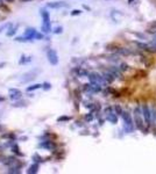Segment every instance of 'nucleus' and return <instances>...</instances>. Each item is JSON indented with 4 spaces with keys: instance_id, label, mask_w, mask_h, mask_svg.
<instances>
[{
    "instance_id": "obj_26",
    "label": "nucleus",
    "mask_w": 156,
    "mask_h": 174,
    "mask_svg": "<svg viewBox=\"0 0 156 174\" xmlns=\"http://www.w3.org/2000/svg\"><path fill=\"white\" fill-rule=\"evenodd\" d=\"M113 109L116 110V114H117L118 116L122 115V112H124V110L121 109V107H120V106H114V107H113Z\"/></svg>"
},
{
    "instance_id": "obj_16",
    "label": "nucleus",
    "mask_w": 156,
    "mask_h": 174,
    "mask_svg": "<svg viewBox=\"0 0 156 174\" xmlns=\"http://www.w3.org/2000/svg\"><path fill=\"white\" fill-rule=\"evenodd\" d=\"M103 77H104L105 81H106L107 84H111V82H112V81H113V80L116 79V77H114V76H113V74H112V73H111L110 71H108V72H105Z\"/></svg>"
},
{
    "instance_id": "obj_37",
    "label": "nucleus",
    "mask_w": 156,
    "mask_h": 174,
    "mask_svg": "<svg viewBox=\"0 0 156 174\" xmlns=\"http://www.w3.org/2000/svg\"><path fill=\"white\" fill-rule=\"evenodd\" d=\"M6 99H5V97H2V95H0V102H4Z\"/></svg>"
},
{
    "instance_id": "obj_36",
    "label": "nucleus",
    "mask_w": 156,
    "mask_h": 174,
    "mask_svg": "<svg viewBox=\"0 0 156 174\" xmlns=\"http://www.w3.org/2000/svg\"><path fill=\"white\" fill-rule=\"evenodd\" d=\"M9 26H11V23H6V24H5V26H1V27H0V33H1V32H2V30H5V29H6V28H8V27H9Z\"/></svg>"
},
{
    "instance_id": "obj_14",
    "label": "nucleus",
    "mask_w": 156,
    "mask_h": 174,
    "mask_svg": "<svg viewBox=\"0 0 156 174\" xmlns=\"http://www.w3.org/2000/svg\"><path fill=\"white\" fill-rule=\"evenodd\" d=\"M39 168H40V164L39 163H34L29 166V168L27 170V173L28 174H36L39 172Z\"/></svg>"
},
{
    "instance_id": "obj_27",
    "label": "nucleus",
    "mask_w": 156,
    "mask_h": 174,
    "mask_svg": "<svg viewBox=\"0 0 156 174\" xmlns=\"http://www.w3.org/2000/svg\"><path fill=\"white\" fill-rule=\"evenodd\" d=\"M42 88H43L44 91H49V90H51V84L46 81V82L42 84Z\"/></svg>"
},
{
    "instance_id": "obj_29",
    "label": "nucleus",
    "mask_w": 156,
    "mask_h": 174,
    "mask_svg": "<svg viewBox=\"0 0 156 174\" xmlns=\"http://www.w3.org/2000/svg\"><path fill=\"white\" fill-rule=\"evenodd\" d=\"M92 120H93V113H92V112L85 115V121H86V122H91Z\"/></svg>"
},
{
    "instance_id": "obj_28",
    "label": "nucleus",
    "mask_w": 156,
    "mask_h": 174,
    "mask_svg": "<svg viewBox=\"0 0 156 174\" xmlns=\"http://www.w3.org/2000/svg\"><path fill=\"white\" fill-rule=\"evenodd\" d=\"M53 33L54 34H56V35H58V34H62L63 33V27L62 26H59V27H56L54 30H53Z\"/></svg>"
},
{
    "instance_id": "obj_21",
    "label": "nucleus",
    "mask_w": 156,
    "mask_h": 174,
    "mask_svg": "<svg viewBox=\"0 0 156 174\" xmlns=\"http://www.w3.org/2000/svg\"><path fill=\"white\" fill-rule=\"evenodd\" d=\"M12 152L14 153V155H23V153L22 152H20V149H19V145L18 144H13L12 145Z\"/></svg>"
},
{
    "instance_id": "obj_19",
    "label": "nucleus",
    "mask_w": 156,
    "mask_h": 174,
    "mask_svg": "<svg viewBox=\"0 0 156 174\" xmlns=\"http://www.w3.org/2000/svg\"><path fill=\"white\" fill-rule=\"evenodd\" d=\"M110 72L116 78L118 77H121V70L119 69V67H114V66H112L111 69H110Z\"/></svg>"
},
{
    "instance_id": "obj_32",
    "label": "nucleus",
    "mask_w": 156,
    "mask_h": 174,
    "mask_svg": "<svg viewBox=\"0 0 156 174\" xmlns=\"http://www.w3.org/2000/svg\"><path fill=\"white\" fill-rule=\"evenodd\" d=\"M71 16H77V15H80L82 14V11L80 9H74V11H71Z\"/></svg>"
},
{
    "instance_id": "obj_9",
    "label": "nucleus",
    "mask_w": 156,
    "mask_h": 174,
    "mask_svg": "<svg viewBox=\"0 0 156 174\" xmlns=\"http://www.w3.org/2000/svg\"><path fill=\"white\" fill-rule=\"evenodd\" d=\"M38 73H39V70L29 71V72H27V73H25V74L22 76V78L20 79V81H21V82H27V81H29V80H33L34 78H36Z\"/></svg>"
},
{
    "instance_id": "obj_5",
    "label": "nucleus",
    "mask_w": 156,
    "mask_h": 174,
    "mask_svg": "<svg viewBox=\"0 0 156 174\" xmlns=\"http://www.w3.org/2000/svg\"><path fill=\"white\" fill-rule=\"evenodd\" d=\"M141 109H142L143 120H144L146 124L149 127V125H150V123H152V110H150V108L148 107V105H142Z\"/></svg>"
},
{
    "instance_id": "obj_20",
    "label": "nucleus",
    "mask_w": 156,
    "mask_h": 174,
    "mask_svg": "<svg viewBox=\"0 0 156 174\" xmlns=\"http://www.w3.org/2000/svg\"><path fill=\"white\" fill-rule=\"evenodd\" d=\"M32 56H26V55H22L21 56V58H20V60H19V65H22V64H26V63H29L30 60H32Z\"/></svg>"
},
{
    "instance_id": "obj_33",
    "label": "nucleus",
    "mask_w": 156,
    "mask_h": 174,
    "mask_svg": "<svg viewBox=\"0 0 156 174\" xmlns=\"http://www.w3.org/2000/svg\"><path fill=\"white\" fill-rule=\"evenodd\" d=\"M128 67H129V66H128L127 64H125V63H121V65H120V67H119V69H120L121 71H127V70H128Z\"/></svg>"
},
{
    "instance_id": "obj_34",
    "label": "nucleus",
    "mask_w": 156,
    "mask_h": 174,
    "mask_svg": "<svg viewBox=\"0 0 156 174\" xmlns=\"http://www.w3.org/2000/svg\"><path fill=\"white\" fill-rule=\"evenodd\" d=\"M35 39H44V33H36Z\"/></svg>"
},
{
    "instance_id": "obj_38",
    "label": "nucleus",
    "mask_w": 156,
    "mask_h": 174,
    "mask_svg": "<svg viewBox=\"0 0 156 174\" xmlns=\"http://www.w3.org/2000/svg\"><path fill=\"white\" fill-rule=\"evenodd\" d=\"M5 65H6V63H0V69H2Z\"/></svg>"
},
{
    "instance_id": "obj_35",
    "label": "nucleus",
    "mask_w": 156,
    "mask_h": 174,
    "mask_svg": "<svg viewBox=\"0 0 156 174\" xmlns=\"http://www.w3.org/2000/svg\"><path fill=\"white\" fill-rule=\"evenodd\" d=\"M2 137H5V138H11V139H15V135H14V134H8V135H4Z\"/></svg>"
},
{
    "instance_id": "obj_12",
    "label": "nucleus",
    "mask_w": 156,
    "mask_h": 174,
    "mask_svg": "<svg viewBox=\"0 0 156 174\" xmlns=\"http://www.w3.org/2000/svg\"><path fill=\"white\" fill-rule=\"evenodd\" d=\"M18 29H19V24H11L9 27H8V30L6 32V36L7 37H12V36H14L15 34H17V32H18Z\"/></svg>"
},
{
    "instance_id": "obj_25",
    "label": "nucleus",
    "mask_w": 156,
    "mask_h": 174,
    "mask_svg": "<svg viewBox=\"0 0 156 174\" xmlns=\"http://www.w3.org/2000/svg\"><path fill=\"white\" fill-rule=\"evenodd\" d=\"M33 160H34V163H43L44 160H43V158L39 155V153H34L33 155Z\"/></svg>"
},
{
    "instance_id": "obj_6",
    "label": "nucleus",
    "mask_w": 156,
    "mask_h": 174,
    "mask_svg": "<svg viewBox=\"0 0 156 174\" xmlns=\"http://www.w3.org/2000/svg\"><path fill=\"white\" fill-rule=\"evenodd\" d=\"M83 90L89 93H99V92H101V85L95 84V82H89V84L84 85Z\"/></svg>"
},
{
    "instance_id": "obj_22",
    "label": "nucleus",
    "mask_w": 156,
    "mask_h": 174,
    "mask_svg": "<svg viewBox=\"0 0 156 174\" xmlns=\"http://www.w3.org/2000/svg\"><path fill=\"white\" fill-rule=\"evenodd\" d=\"M71 120H72L71 116L63 115V116H59L58 118H57V122H58V123H63V122H69V121H71Z\"/></svg>"
},
{
    "instance_id": "obj_1",
    "label": "nucleus",
    "mask_w": 156,
    "mask_h": 174,
    "mask_svg": "<svg viewBox=\"0 0 156 174\" xmlns=\"http://www.w3.org/2000/svg\"><path fill=\"white\" fill-rule=\"evenodd\" d=\"M41 13V16H42V20H43V23H42V33L44 34H50L53 30H51V23H50V15H49V12L44 8H42L40 11Z\"/></svg>"
},
{
    "instance_id": "obj_18",
    "label": "nucleus",
    "mask_w": 156,
    "mask_h": 174,
    "mask_svg": "<svg viewBox=\"0 0 156 174\" xmlns=\"http://www.w3.org/2000/svg\"><path fill=\"white\" fill-rule=\"evenodd\" d=\"M40 88H42V84H33V85L28 86V87L26 88V91H27L28 93H30V92H33V91L40 90Z\"/></svg>"
},
{
    "instance_id": "obj_13",
    "label": "nucleus",
    "mask_w": 156,
    "mask_h": 174,
    "mask_svg": "<svg viewBox=\"0 0 156 174\" xmlns=\"http://www.w3.org/2000/svg\"><path fill=\"white\" fill-rule=\"evenodd\" d=\"M106 120H107L110 123H112V124H117L118 123V115L114 113V112H110V113L106 114Z\"/></svg>"
},
{
    "instance_id": "obj_23",
    "label": "nucleus",
    "mask_w": 156,
    "mask_h": 174,
    "mask_svg": "<svg viewBox=\"0 0 156 174\" xmlns=\"http://www.w3.org/2000/svg\"><path fill=\"white\" fill-rule=\"evenodd\" d=\"M148 45H149L148 51H150V52H155L156 51V39H153Z\"/></svg>"
},
{
    "instance_id": "obj_15",
    "label": "nucleus",
    "mask_w": 156,
    "mask_h": 174,
    "mask_svg": "<svg viewBox=\"0 0 156 174\" xmlns=\"http://www.w3.org/2000/svg\"><path fill=\"white\" fill-rule=\"evenodd\" d=\"M27 105H28V102L27 101H25V100H18V101H14V103L12 105L14 108H21V107H27Z\"/></svg>"
},
{
    "instance_id": "obj_2",
    "label": "nucleus",
    "mask_w": 156,
    "mask_h": 174,
    "mask_svg": "<svg viewBox=\"0 0 156 174\" xmlns=\"http://www.w3.org/2000/svg\"><path fill=\"white\" fill-rule=\"evenodd\" d=\"M142 117H143L142 109H141L140 106H137L134 109V122H135V125H136V128L139 130H143V125L146 124V123H143L144 120H142Z\"/></svg>"
},
{
    "instance_id": "obj_31",
    "label": "nucleus",
    "mask_w": 156,
    "mask_h": 174,
    "mask_svg": "<svg viewBox=\"0 0 156 174\" xmlns=\"http://www.w3.org/2000/svg\"><path fill=\"white\" fill-rule=\"evenodd\" d=\"M22 97V94H17V95H9V99L12 100V101H18Z\"/></svg>"
},
{
    "instance_id": "obj_11",
    "label": "nucleus",
    "mask_w": 156,
    "mask_h": 174,
    "mask_svg": "<svg viewBox=\"0 0 156 174\" xmlns=\"http://www.w3.org/2000/svg\"><path fill=\"white\" fill-rule=\"evenodd\" d=\"M36 33H38V30H36L35 28H27V29L25 30V36H26L27 41H28V42H32L33 39H35Z\"/></svg>"
},
{
    "instance_id": "obj_10",
    "label": "nucleus",
    "mask_w": 156,
    "mask_h": 174,
    "mask_svg": "<svg viewBox=\"0 0 156 174\" xmlns=\"http://www.w3.org/2000/svg\"><path fill=\"white\" fill-rule=\"evenodd\" d=\"M68 6H69V4L65 2V1H53V2H48V4H47V7L53 8V9L65 8V7H68Z\"/></svg>"
},
{
    "instance_id": "obj_17",
    "label": "nucleus",
    "mask_w": 156,
    "mask_h": 174,
    "mask_svg": "<svg viewBox=\"0 0 156 174\" xmlns=\"http://www.w3.org/2000/svg\"><path fill=\"white\" fill-rule=\"evenodd\" d=\"M74 71L77 73L78 77H86V76H89V72H87L86 70L82 69V67H77V69H75Z\"/></svg>"
},
{
    "instance_id": "obj_42",
    "label": "nucleus",
    "mask_w": 156,
    "mask_h": 174,
    "mask_svg": "<svg viewBox=\"0 0 156 174\" xmlns=\"http://www.w3.org/2000/svg\"><path fill=\"white\" fill-rule=\"evenodd\" d=\"M6 1H7V2H13L14 0H6Z\"/></svg>"
},
{
    "instance_id": "obj_39",
    "label": "nucleus",
    "mask_w": 156,
    "mask_h": 174,
    "mask_svg": "<svg viewBox=\"0 0 156 174\" xmlns=\"http://www.w3.org/2000/svg\"><path fill=\"white\" fill-rule=\"evenodd\" d=\"M0 7H4V0H0Z\"/></svg>"
},
{
    "instance_id": "obj_4",
    "label": "nucleus",
    "mask_w": 156,
    "mask_h": 174,
    "mask_svg": "<svg viewBox=\"0 0 156 174\" xmlns=\"http://www.w3.org/2000/svg\"><path fill=\"white\" fill-rule=\"evenodd\" d=\"M89 80H90V82H95V84H99V85H104V84H107L106 81H105V79L103 76H100L99 73L97 72H91V73H89Z\"/></svg>"
},
{
    "instance_id": "obj_41",
    "label": "nucleus",
    "mask_w": 156,
    "mask_h": 174,
    "mask_svg": "<svg viewBox=\"0 0 156 174\" xmlns=\"http://www.w3.org/2000/svg\"><path fill=\"white\" fill-rule=\"evenodd\" d=\"M84 8H85V9H87V11H90V7H87L86 5H84Z\"/></svg>"
},
{
    "instance_id": "obj_30",
    "label": "nucleus",
    "mask_w": 156,
    "mask_h": 174,
    "mask_svg": "<svg viewBox=\"0 0 156 174\" xmlns=\"http://www.w3.org/2000/svg\"><path fill=\"white\" fill-rule=\"evenodd\" d=\"M15 41H17V42H22V43H26V42H28L25 35H23V36H18V37H15Z\"/></svg>"
},
{
    "instance_id": "obj_8",
    "label": "nucleus",
    "mask_w": 156,
    "mask_h": 174,
    "mask_svg": "<svg viewBox=\"0 0 156 174\" xmlns=\"http://www.w3.org/2000/svg\"><path fill=\"white\" fill-rule=\"evenodd\" d=\"M38 146L41 148V149L48 150V151H54V150H56V148H57L56 144H55L53 140H50V139H46V140L41 142Z\"/></svg>"
},
{
    "instance_id": "obj_3",
    "label": "nucleus",
    "mask_w": 156,
    "mask_h": 174,
    "mask_svg": "<svg viewBox=\"0 0 156 174\" xmlns=\"http://www.w3.org/2000/svg\"><path fill=\"white\" fill-rule=\"evenodd\" d=\"M122 120L125 122V130L126 132H133L134 128H133V120H132V116L128 112H122Z\"/></svg>"
},
{
    "instance_id": "obj_7",
    "label": "nucleus",
    "mask_w": 156,
    "mask_h": 174,
    "mask_svg": "<svg viewBox=\"0 0 156 174\" xmlns=\"http://www.w3.org/2000/svg\"><path fill=\"white\" fill-rule=\"evenodd\" d=\"M47 58H48V62H49L51 65H57V64H58V55H57L56 50L49 49V50L47 51Z\"/></svg>"
},
{
    "instance_id": "obj_40",
    "label": "nucleus",
    "mask_w": 156,
    "mask_h": 174,
    "mask_svg": "<svg viewBox=\"0 0 156 174\" xmlns=\"http://www.w3.org/2000/svg\"><path fill=\"white\" fill-rule=\"evenodd\" d=\"M21 2H29V1H32V0H20Z\"/></svg>"
},
{
    "instance_id": "obj_24",
    "label": "nucleus",
    "mask_w": 156,
    "mask_h": 174,
    "mask_svg": "<svg viewBox=\"0 0 156 174\" xmlns=\"http://www.w3.org/2000/svg\"><path fill=\"white\" fill-rule=\"evenodd\" d=\"M8 94L9 95H17V94H22V92L19 88H9L8 90Z\"/></svg>"
}]
</instances>
